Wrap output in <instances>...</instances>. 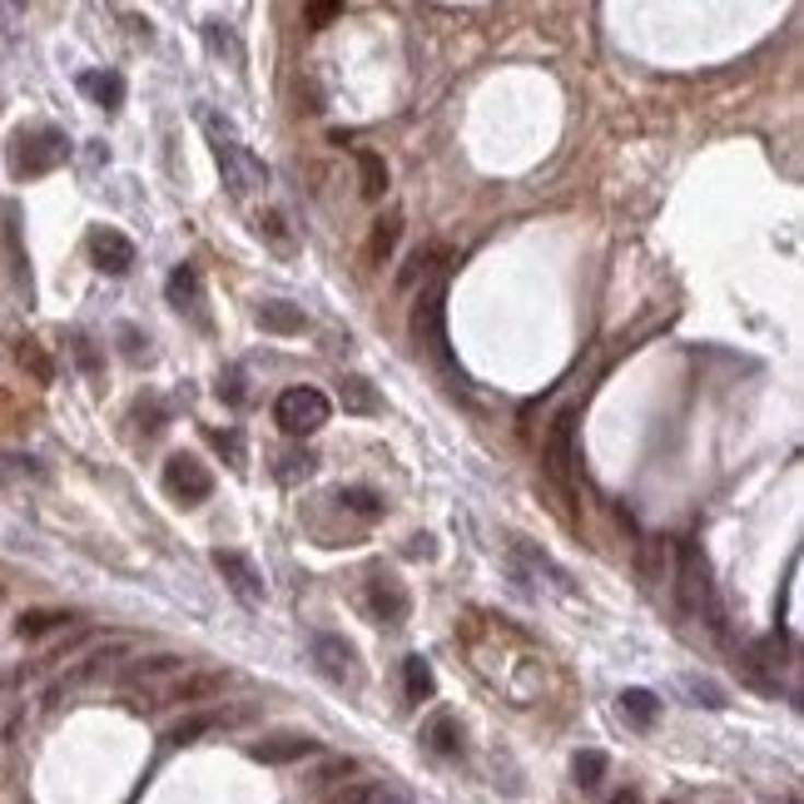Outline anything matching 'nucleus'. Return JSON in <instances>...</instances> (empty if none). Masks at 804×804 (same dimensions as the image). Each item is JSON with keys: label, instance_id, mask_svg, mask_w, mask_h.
I'll use <instances>...</instances> for the list:
<instances>
[{"label": "nucleus", "instance_id": "f257e3e1", "mask_svg": "<svg viewBox=\"0 0 804 804\" xmlns=\"http://www.w3.org/2000/svg\"><path fill=\"white\" fill-rule=\"evenodd\" d=\"M199 125H205V140H209V150H214V164H219V174H224L229 194H234V199H244V194L264 189V184H268V164L258 160V154L248 150L244 140H238L234 125H229L224 115H214V109H205V115H199Z\"/></svg>", "mask_w": 804, "mask_h": 804}, {"label": "nucleus", "instance_id": "f03ea898", "mask_svg": "<svg viewBox=\"0 0 804 804\" xmlns=\"http://www.w3.org/2000/svg\"><path fill=\"white\" fill-rule=\"evenodd\" d=\"M412 338L418 348L452 377V387H467V373L452 363V343H447V289L442 283H428L418 293V308H412Z\"/></svg>", "mask_w": 804, "mask_h": 804}, {"label": "nucleus", "instance_id": "7ed1b4c3", "mask_svg": "<svg viewBox=\"0 0 804 804\" xmlns=\"http://www.w3.org/2000/svg\"><path fill=\"white\" fill-rule=\"evenodd\" d=\"M676 586H680V611L686 616H706L710 631H720V601H715V581H710V561L700 551V541H680L676 547Z\"/></svg>", "mask_w": 804, "mask_h": 804}, {"label": "nucleus", "instance_id": "20e7f679", "mask_svg": "<svg viewBox=\"0 0 804 804\" xmlns=\"http://www.w3.org/2000/svg\"><path fill=\"white\" fill-rule=\"evenodd\" d=\"M70 160V135L55 125H31V129H15L11 140V174L15 179H40V174L60 170Z\"/></svg>", "mask_w": 804, "mask_h": 804}, {"label": "nucleus", "instance_id": "39448f33", "mask_svg": "<svg viewBox=\"0 0 804 804\" xmlns=\"http://www.w3.org/2000/svg\"><path fill=\"white\" fill-rule=\"evenodd\" d=\"M333 403L318 393V387H289V393H279V403H273V418H279V428L289 432L293 442L313 438V432L328 422Z\"/></svg>", "mask_w": 804, "mask_h": 804}, {"label": "nucleus", "instance_id": "423d86ee", "mask_svg": "<svg viewBox=\"0 0 804 804\" xmlns=\"http://www.w3.org/2000/svg\"><path fill=\"white\" fill-rule=\"evenodd\" d=\"M164 492H170L174 502H184V506H199V502H209V492H214V473H209L194 452H174V457L164 462Z\"/></svg>", "mask_w": 804, "mask_h": 804}, {"label": "nucleus", "instance_id": "0eeeda50", "mask_svg": "<svg viewBox=\"0 0 804 804\" xmlns=\"http://www.w3.org/2000/svg\"><path fill=\"white\" fill-rule=\"evenodd\" d=\"M368 616H373L377 626H408V616H412V596H408V586L397 576H387V571H377L373 581H368Z\"/></svg>", "mask_w": 804, "mask_h": 804}, {"label": "nucleus", "instance_id": "6e6552de", "mask_svg": "<svg viewBox=\"0 0 804 804\" xmlns=\"http://www.w3.org/2000/svg\"><path fill=\"white\" fill-rule=\"evenodd\" d=\"M576 418H581V408L571 403V408H561L557 418H551V428H547V473L557 477L561 487H571V462H576Z\"/></svg>", "mask_w": 804, "mask_h": 804}, {"label": "nucleus", "instance_id": "1a4fd4ad", "mask_svg": "<svg viewBox=\"0 0 804 804\" xmlns=\"http://www.w3.org/2000/svg\"><path fill=\"white\" fill-rule=\"evenodd\" d=\"M313 665H318L328 680H338V686H358L363 680V665H358V651L353 641H343V636H313Z\"/></svg>", "mask_w": 804, "mask_h": 804}, {"label": "nucleus", "instance_id": "9d476101", "mask_svg": "<svg viewBox=\"0 0 804 804\" xmlns=\"http://www.w3.org/2000/svg\"><path fill=\"white\" fill-rule=\"evenodd\" d=\"M214 571L224 576V586L234 591L238 601H244L248 611H258V606H264V596H268V591H264V576H258V567L244 557V551H224V547H219V551H214Z\"/></svg>", "mask_w": 804, "mask_h": 804}, {"label": "nucleus", "instance_id": "9b49d317", "mask_svg": "<svg viewBox=\"0 0 804 804\" xmlns=\"http://www.w3.org/2000/svg\"><path fill=\"white\" fill-rule=\"evenodd\" d=\"M85 248H90V264H95L100 273H109V279H119V273H129V268H135V244H129L119 229H109V224L90 229Z\"/></svg>", "mask_w": 804, "mask_h": 804}, {"label": "nucleus", "instance_id": "f8f14e48", "mask_svg": "<svg viewBox=\"0 0 804 804\" xmlns=\"http://www.w3.org/2000/svg\"><path fill=\"white\" fill-rule=\"evenodd\" d=\"M164 299H170L174 313H189L199 328H209V313H205V279H199V268L194 264H179L164 283Z\"/></svg>", "mask_w": 804, "mask_h": 804}, {"label": "nucleus", "instance_id": "ddd939ff", "mask_svg": "<svg viewBox=\"0 0 804 804\" xmlns=\"http://www.w3.org/2000/svg\"><path fill=\"white\" fill-rule=\"evenodd\" d=\"M323 745L313 741V735H273V741H258L248 745V760L258 765H293V760H308V755H318Z\"/></svg>", "mask_w": 804, "mask_h": 804}, {"label": "nucleus", "instance_id": "4468645a", "mask_svg": "<svg viewBox=\"0 0 804 804\" xmlns=\"http://www.w3.org/2000/svg\"><path fill=\"white\" fill-rule=\"evenodd\" d=\"M313 473H318V452L303 447V442H289V447L273 452V477H279L283 487H303Z\"/></svg>", "mask_w": 804, "mask_h": 804}, {"label": "nucleus", "instance_id": "2eb2a0df", "mask_svg": "<svg viewBox=\"0 0 804 804\" xmlns=\"http://www.w3.org/2000/svg\"><path fill=\"white\" fill-rule=\"evenodd\" d=\"M224 686H229V676H224V671H205V676H184L179 686H170V690H164V700H160V706H199V700H214V696H224Z\"/></svg>", "mask_w": 804, "mask_h": 804}, {"label": "nucleus", "instance_id": "dca6fc26", "mask_svg": "<svg viewBox=\"0 0 804 804\" xmlns=\"http://www.w3.org/2000/svg\"><path fill=\"white\" fill-rule=\"evenodd\" d=\"M50 482V467L31 452H0V487H40Z\"/></svg>", "mask_w": 804, "mask_h": 804}, {"label": "nucleus", "instance_id": "f3484780", "mask_svg": "<svg viewBox=\"0 0 804 804\" xmlns=\"http://www.w3.org/2000/svg\"><path fill=\"white\" fill-rule=\"evenodd\" d=\"M75 85H80V95H90L100 109H109V115L125 105V75H115V70H85Z\"/></svg>", "mask_w": 804, "mask_h": 804}, {"label": "nucleus", "instance_id": "a211bd4d", "mask_svg": "<svg viewBox=\"0 0 804 804\" xmlns=\"http://www.w3.org/2000/svg\"><path fill=\"white\" fill-rule=\"evenodd\" d=\"M338 403H343V412H358V418H373V412H383V397H377V387L368 383V377H358V373L338 377Z\"/></svg>", "mask_w": 804, "mask_h": 804}, {"label": "nucleus", "instance_id": "6ab92c4d", "mask_svg": "<svg viewBox=\"0 0 804 804\" xmlns=\"http://www.w3.org/2000/svg\"><path fill=\"white\" fill-rule=\"evenodd\" d=\"M119 655H125V641H109V645H105V651H90V655H85V661H80V665H75V671H70V676H65V680H60V686H55V690H50V700H55V696H65V690H75V686H85V680H95V676H100V671H105V665H109V661H119Z\"/></svg>", "mask_w": 804, "mask_h": 804}, {"label": "nucleus", "instance_id": "aec40b11", "mask_svg": "<svg viewBox=\"0 0 804 804\" xmlns=\"http://www.w3.org/2000/svg\"><path fill=\"white\" fill-rule=\"evenodd\" d=\"M254 318H258V328H268V333H303L308 328V318H303L299 303H283V299L258 303Z\"/></svg>", "mask_w": 804, "mask_h": 804}, {"label": "nucleus", "instance_id": "412c9836", "mask_svg": "<svg viewBox=\"0 0 804 804\" xmlns=\"http://www.w3.org/2000/svg\"><path fill=\"white\" fill-rule=\"evenodd\" d=\"M333 502L343 506L348 516H358V522H377V516L387 512V502H383V492H373V487H343V492L333 497Z\"/></svg>", "mask_w": 804, "mask_h": 804}, {"label": "nucleus", "instance_id": "4be33fe9", "mask_svg": "<svg viewBox=\"0 0 804 804\" xmlns=\"http://www.w3.org/2000/svg\"><path fill=\"white\" fill-rule=\"evenodd\" d=\"M258 238H264L273 254H299V234H293V224L279 214V209H268V214H258Z\"/></svg>", "mask_w": 804, "mask_h": 804}, {"label": "nucleus", "instance_id": "5701e85b", "mask_svg": "<svg viewBox=\"0 0 804 804\" xmlns=\"http://www.w3.org/2000/svg\"><path fill=\"white\" fill-rule=\"evenodd\" d=\"M422 745H428L432 755H462V725L452 715H432L428 720V730H422Z\"/></svg>", "mask_w": 804, "mask_h": 804}, {"label": "nucleus", "instance_id": "b1692460", "mask_svg": "<svg viewBox=\"0 0 804 804\" xmlns=\"http://www.w3.org/2000/svg\"><path fill=\"white\" fill-rule=\"evenodd\" d=\"M432 690H438L432 665L422 661V655H408V661H403V696H408L412 706H422V700H432Z\"/></svg>", "mask_w": 804, "mask_h": 804}, {"label": "nucleus", "instance_id": "393cba45", "mask_svg": "<svg viewBox=\"0 0 804 804\" xmlns=\"http://www.w3.org/2000/svg\"><path fill=\"white\" fill-rule=\"evenodd\" d=\"M174 671H184V655H144V661H129L125 671H119V680H144V686H150V680H160V676H174Z\"/></svg>", "mask_w": 804, "mask_h": 804}, {"label": "nucleus", "instance_id": "a878e982", "mask_svg": "<svg viewBox=\"0 0 804 804\" xmlns=\"http://www.w3.org/2000/svg\"><path fill=\"white\" fill-rule=\"evenodd\" d=\"M621 715L631 720L636 730H651L655 720H661V700L651 696V690H641V686H631V690H621Z\"/></svg>", "mask_w": 804, "mask_h": 804}, {"label": "nucleus", "instance_id": "bb28decb", "mask_svg": "<svg viewBox=\"0 0 804 804\" xmlns=\"http://www.w3.org/2000/svg\"><path fill=\"white\" fill-rule=\"evenodd\" d=\"M442 264H447V248H442V244H428V248H418V254L408 258V268L397 273V283H403V289H418V279H432V273H438Z\"/></svg>", "mask_w": 804, "mask_h": 804}, {"label": "nucleus", "instance_id": "cd10ccee", "mask_svg": "<svg viewBox=\"0 0 804 804\" xmlns=\"http://www.w3.org/2000/svg\"><path fill=\"white\" fill-rule=\"evenodd\" d=\"M15 363H21L35 383H55V363H50L40 338H15Z\"/></svg>", "mask_w": 804, "mask_h": 804}, {"label": "nucleus", "instance_id": "c85d7f7f", "mask_svg": "<svg viewBox=\"0 0 804 804\" xmlns=\"http://www.w3.org/2000/svg\"><path fill=\"white\" fill-rule=\"evenodd\" d=\"M358 189H363V199H383L387 189V164L377 150H358Z\"/></svg>", "mask_w": 804, "mask_h": 804}, {"label": "nucleus", "instance_id": "c756f323", "mask_svg": "<svg viewBox=\"0 0 804 804\" xmlns=\"http://www.w3.org/2000/svg\"><path fill=\"white\" fill-rule=\"evenodd\" d=\"M403 238V214H383L373 224V238H368V264H387V254L397 248Z\"/></svg>", "mask_w": 804, "mask_h": 804}, {"label": "nucleus", "instance_id": "7c9ffc66", "mask_svg": "<svg viewBox=\"0 0 804 804\" xmlns=\"http://www.w3.org/2000/svg\"><path fill=\"white\" fill-rule=\"evenodd\" d=\"M75 616L70 611H50V606H35V611H25L21 621H15V636H25V641H35V636L45 631H60V626H70Z\"/></svg>", "mask_w": 804, "mask_h": 804}, {"label": "nucleus", "instance_id": "2f4dec72", "mask_svg": "<svg viewBox=\"0 0 804 804\" xmlns=\"http://www.w3.org/2000/svg\"><path fill=\"white\" fill-rule=\"evenodd\" d=\"M229 715H219V710H205V715H189V720H179V725L170 730V745H194L199 735H209V730H219Z\"/></svg>", "mask_w": 804, "mask_h": 804}, {"label": "nucleus", "instance_id": "473e14b6", "mask_svg": "<svg viewBox=\"0 0 804 804\" xmlns=\"http://www.w3.org/2000/svg\"><path fill=\"white\" fill-rule=\"evenodd\" d=\"M135 422H140V432L144 438H154V432H164L170 428V408H164L160 397H140V403H135Z\"/></svg>", "mask_w": 804, "mask_h": 804}, {"label": "nucleus", "instance_id": "72a5a7b5", "mask_svg": "<svg viewBox=\"0 0 804 804\" xmlns=\"http://www.w3.org/2000/svg\"><path fill=\"white\" fill-rule=\"evenodd\" d=\"M209 442H214V447L224 452V457H229V467H234V473H244V462H248L244 432H238V428H214V432H209Z\"/></svg>", "mask_w": 804, "mask_h": 804}, {"label": "nucleus", "instance_id": "f704fd0d", "mask_svg": "<svg viewBox=\"0 0 804 804\" xmlns=\"http://www.w3.org/2000/svg\"><path fill=\"white\" fill-rule=\"evenodd\" d=\"M70 353H75V363H80V373H85V377L105 373V358H100V348H95L90 333H70Z\"/></svg>", "mask_w": 804, "mask_h": 804}, {"label": "nucleus", "instance_id": "c9c22d12", "mask_svg": "<svg viewBox=\"0 0 804 804\" xmlns=\"http://www.w3.org/2000/svg\"><path fill=\"white\" fill-rule=\"evenodd\" d=\"M680 686H686V696L696 700V706H706V710H725V706H730L725 690H720L715 680H706V676H686Z\"/></svg>", "mask_w": 804, "mask_h": 804}, {"label": "nucleus", "instance_id": "e433bc0d", "mask_svg": "<svg viewBox=\"0 0 804 804\" xmlns=\"http://www.w3.org/2000/svg\"><path fill=\"white\" fill-rule=\"evenodd\" d=\"M571 770H576L581 790H601V780H606V755H601V750H581Z\"/></svg>", "mask_w": 804, "mask_h": 804}, {"label": "nucleus", "instance_id": "4c0bfd02", "mask_svg": "<svg viewBox=\"0 0 804 804\" xmlns=\"http://www.w3.org/2000/svg\"><path fill=\"white\" fill-rule=\"evenodd\" d=\"M333 21H343V0H313V5H303V25L308 31H323Z\"/></svg>", "mask_w": 804, "mask_h": 804}, {"label": "nucleus", "instance_id": "58836bf2", "mask_svg": "<svg viewBox=\"0 0 804 804\" xmlns=\"http://www.w3.org/2000/svg\"><path fill=\"white\" fill-rule=\"evenodd\" d=\"M219 397H224L229 408H244V397H248V387H244V368H224L219 373Z\"/></svg>", "mask_w": 804, "mask_h": 804}, {"label": "nucleus", "instance_id": "ea45409f", "mask_svg": "<svg viewBox=\"0 0 804 804\" xmlns=\"http://www.w3.org/2000/svg\"><path fill=\"white\" fill-rule=\"evenodd\" d=\"M0 428H25V408H21V397H11L5 387H0Z\"/></svg>", "mask_w": 804, "mask_h": 804}, {"label": "nucleus", "instance_id": "a19ab883", "mask_svg": "<svg viewBox=\"0 0 804 804\" xmlns=\"http://www.w3.org/2000/svg\"><path fill=\"white\" fill-rule=\"evenodd\" d=\"M373 800V784H343V790H333L323 804H368Z\"/></svg>", "mask_w": 804, "mask_h": 804}, {"label": "nucleus", "instance_id": "79ce46f5", "mask_svg": "<svg viewBox=\"0 0 804 804\" xmlns=\"http://www.w3.org/2000/svg\"><path fill=\"white\" fill-rule=\"evenodd\" d=\"M119 343H125V358H135V363H140V358H150V348H144V338H140V328H119Z\"/></svg>", "mask_w": 804, "mask_h": 804}, {"label": "nucleus", "instance_id": "37998d69", "mask_svg": "<svg viewBox=\"0 0 804 804\" xmlns=\"http://www.w3.org/2000/svg\"><path fill=\"white\" fill-rule=\"evenodd\" d=\"M205 35H209V45H214L219 55L229 50V55H234V60H238V45H234V35H229V31H219V21H209V25H205Z\"/></svg>", "mask_w": 804, "mask_h": 804}, {"label": "nucleus", "instance_id": "c03bdc74", "mask_svg": "<svg viewBox=\"0 0 804 804\" xmlns=\"http://www.w3.org/2000/svg\"><path fill=\"white\" fill-rule=\"evenodd\" d=\"M368 804H412V800L403 790H373V800H368Z\"/></svg>", "mask_w": 804, "mask_h": 804}, {"label": "nucleus", "instance_id": "a18cd8bd", "mask_svg": "<svg viewBox=\"0 0 804 804\" xmlns=\"http://www.w3.org/2000/svg\"><path fill=\"white\" fill-rule=\"evenodd\" d=\"M606 804H641V794H636V790H621V794H611Z\"/></svg>", "mask_w": 804, "mask_h": 804}, {"label": "nucleus", "instance_id": "49530a36", "mask_svg": "<svg viewBox=\"0 0 804 804\" xmlns=\"http://www.w3.org/2000/svg\"><path fill=\"white\" fill-rule=\"evenodd\" d=\"M665 804H676V800H665Z\"/></svg>", "mask_w": 804, "mask_h": 804}]
</instances>
